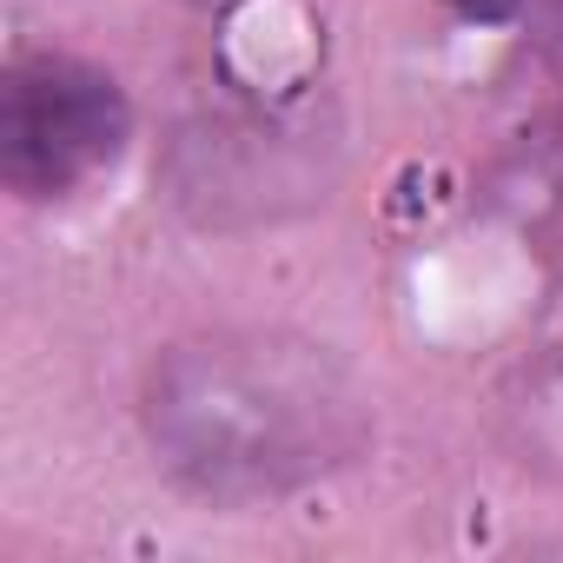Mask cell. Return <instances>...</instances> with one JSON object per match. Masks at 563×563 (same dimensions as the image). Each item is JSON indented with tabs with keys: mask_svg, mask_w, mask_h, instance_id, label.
<instances>
[{
	"mask_svg": "<svg viewBox=\"0 0 563 563\" xmlns=\"http://www.w3.org/2000/svg\"><path fill=\"white\" fill-rule=\"evenodd\" d=\"M133 113L113 74L74 54H21L0 80V179L21 199H67L126 153Z\"/></svg>",
	"mask_w": 563,
	"mask_h": 563,
	"instance_id": "2",
	"label": "cell"
},
{
	"mask_svg": "<svg viewBox=\"0 0 563 563\" xmlns=\"http://www.w3.org/2000/svg\"><path fill=\"white\" fill-rule=\"evenodd\" d=\"M146 438L186 490L212 504H265L352 464L372 438V405L312 339L212 332L153 365Z\"/></svg>",
	"mask_w": 563,
	"mask_h": 563,
	"instance_id": "1",
	"label": "cell"
},
{
	"mask_svg": "<svg viewBox=\"0 0 563 563\" xmlns=\"http://www.w3.org/2000/svg\"><path fill=\"white\" fill-rule=\"evenodd\" d=\"M543 34H550V60L563 74V0H550V14H543Z\"/></svg>",
	"mask_w": 563,
	"mask_h": 563,
	"instance_id": "3",
	"label": "cell"
}]
</instances>
